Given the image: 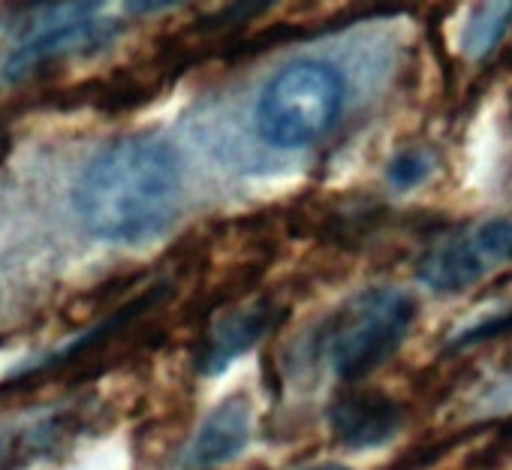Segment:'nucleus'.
Wrapping results in <instances>:
<instances>
[{
  "label": "nucleus",
  "instance_id": "obj_4",
  "mask_svg": "<svg viewBox=\"0 0 512 470\" xmlns=\"http://www.w3.org/2000/svg\"><path fill=\"white\" fill-rule=\"evenodd\" d=\"M509 257H512V220L497 217L476 226L467 235H455V239L431 248L419 260L416 275L434 293H461Z\"/></svg>",
  "mask_w": 512,
  "mask_h": 470
},
{
  "label": "nucleus",
  "instance_id": "obj_2",
  "mask_svg": "<svg viewBox=\"0 0 512 470\" xmlns=\"http://www.w3.org/2000/svg\"><path fill=\"white\" fill-rule=\"evenodd\" d=\"M344 109V76L326 61H293L256 100V133L281 151L323 139Z\"/></svg>",
  "mask_w": 512,
  "mask_h": 470
},
{
  "label": "nucleus",
  "instance_id": "obj_12",
  "mask_svg": "<svg viewBox=\"0 0 512 470\" xmlns=\"http://www.w3.org/2000/svg\"><path fill=\"white\" fill-rule=\"evenodd\" d=\"M4 139H7V133H4V127H0V145H4Z\"/></svg>",
  "mask_w": 512,
  "mask_h": 470
},
{
  "label": "nucleus",
  "instance_id": "obj_3",
  "mask_svg": "<svg viewBox=\"0 0 512 470\" xmlns=\"http://www.w3.org/2000/svg\"><path fill=\"white\" fill-rule=\"evenodd\" d=\"M416 320V302L389 287L365 290L347 302L326 326L323 350L332 371L356 383L380 368L404 341Z\"/></svg>",
  "mask_w": 512,
  "mask_h": 470
},
{
  "label": "nucleus",
  "instance_id": "obj_7",
  "mask_svg": "<svg viewBox=\"0 0 512 470\" xmlns=\"http://www.w3.org/2000/svg\"><path fill=\"white\" fill-rule=\"evenodd\" d=\"M247 434H250V401L244 395H232L220 407H214L202 422V428L196 431L187 449V467L205 470L235 458L244 449Z\"/></svg>",
  "mask_w": 512,
  "mask_h": 470
},
{
  "label": "nucleus",
  "instance_id": "obj_1",
  "mask_svg": "<svg viewBox=\"0 0 512 470\" xmlns=\"http://www.w3.org/2000/svg\"><path fill=\"white\" fill-rule=\"evenodd\" d=\"M76 211L103 242L139 245L160 235L181 205V163L160 136H127L100 151L82 172Z\"/></svg>",
  "mask_w": 512,
  "mask_h": 470
},
{
  "label": "nucleus",
  "instance_id": "obj_11",
  "mask_svg": "<svg viewBox=\"0 0 512 470\" xmlns=\"http://www.w3.org/2000/svg\"><path fill=\"white\" fill-rule=\"evenodd\" d=\"M308 470H350L344 464H317V467H308Z\"/></svg>",
  "mask_w": 512,
  "mask_h": 470
},
{
  "label": "nucleus",
  "instance_id": "obj_9",
  "mask_svg": "<svg viewBox=\"0 0 512 470\" xmlns=\"http://www.w3.org/2000/svg\"><path fill=\"white\" fill-rule=\"evenodd\" d=\"M428 172H431V160H428L422 151H404V154H398V157L389 163L386 178H389L395 187L407 190V187H416L419 181H425Z\"/></svg>",
  "mask_w": 512,
  "mask_h": 470
},
{
  "label": "nucleus",
  "instance_id": "obj_6",
  "mask_svg": "<svg viewBox=\"0 0 512 470\" xmlns=\"http://www.w3.org/2000/svg\"><path fill=\"white\" fill-rule=\"evenodd\" d=\"M401 407L377 389H353L329 407L335 437L350 449H368L392 440L401 428Z\"/></svg>",
  "mask_w": 512,
  "mask_h": 470
},
{
  "label": "nucleus",
  "instance_id": "obj_5",
  "mask_svg": "<svg viewBox=\"0 0 512 470\" xmlns=\"http://www.w3.org/2000/svg\"><path fill=\"white\" fill-rule=\"evenodd\" d=\"M118 34V25L115 22H106V19H73V22H64L52 31H43L37 34L34 40H25L7 61V76L13 82L31 76L34 70L46 67V64H55L61 58H70V55H88V52H97L103 49L112 37Z\"/></svg>",
  "mask_w": 512,
  "mask_h": 470
},
{
  "label": "nucleus",
  "instance_id": "obj_10",
  "mask_svg": "<svg viewBox=\"0 0 512 470\" xmlns=\"http://www.w3.org/2000/svg\"><path fill=\"white\" fill-rule=\"evenodd\" d=\"M503 332H512V314H506V317H494V320H485V323H479V326L467 329V332L458 338V344H482V341L497 338V335H503Z\"/></svg>",
  "mask_w": 512,
  "mask_h": 470
},
{
  "label": "nucleus",
  "instance_id": "obj_8",
  "mask_svg": "<svg viewBox=\"0 0 512 470\" xmlns=\"http://www.w3.org/2000/svg\"><path fill=\"white\" fill-rule=\"evenodd\" d=\"M272 323H275V308L269 302L220 317L217 326L208 332L205 347L199 353V371L202 374L223 371L232 359H238L241 353H247L256 341H260L272 329Z\"/></svg>",
  "mask_w": 512,
  "mask_h": 470
}]
</instances>
